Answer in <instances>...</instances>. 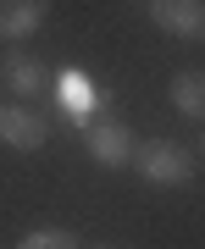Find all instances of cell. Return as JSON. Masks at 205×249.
<instances>
[{"label":"cell","instance_id":"obj_3","mask_svg":"<svg viewBox=\"0 0 205 249\" xmlns=\"http://www.w3.org/2000/svg\"><path fill=\"white\" fill-rule=\"evenodd\" d=\"M83 150L100 166H133V133L122 122H89L83 127Z\"/></svg>","mask_w":205,"mask_h":249},{"label":"cell","instance_id":"obj_4","mask_svg":"<svg viewBox=\"0 0 205 249\" xmlns=\"http://www.w3.org/2000/svg\"><path fill=\"white\" fill-rule=\"evenodd\" d=\"M45 139H50V122H45V116H34V111H22V106H0V144L34 155V150H45Z\"/></svg>","mask_w":205,"mask_h":249},{"label":"cell","instance_id":"obj_6","mask_svg":"<svg viewBox=\"0 0 205 249\" xmlns=\"http://www.w3.org/2000/svg\"><path fill=\"white\" fill-rule=\"evenodd\" d=\"M56 94H61V106L72 111L67 122H83V127H89V111H94V89H89V78H83L78 67H67V72H61V83H56Z\"/></svg>","mask_w":205,"mask_h":249},{"label":"cell","instance_id":"obj_11","mask_svg":"<svg viewBox=\"0 0 205 249\" xmlns=\"http://www.w3.org/2000/svg\"><path fill=\"white\" fill-rule=\"evenodd\" d=\"M100 249H116V244H100Z\"/></svg>","mask_w":205,"mask_h":249},{"label":"cell","instance_id":"obj_9","mask_svg":"<svg viewBox=\"0 0 205 249\" xmlns=\"http://www.w3.org/2000/svg\"><path fill=\"white\" fill-rule=\"evenodd\" d=\"M11 249H78V238H72L67 227H39V232H28V238H17Z\"/></svg>","mask_w":205,"mask_h":249},{"label":"cell","instance_id":"obj_8","mask_svg":"<svg viewBox=\"0 0 205 249\" xmlns=\"http://www.w3.org/2000/svg\"><path fill=\"white\" fill-rule=\"evenodd\" d=\"M0 72H6V83L17 94H34L39 83H45V67H39L34 55H22V50H6V67H0Z\"/></svg>","mask_w":205,"mask_h":249},{"label":"cell","instance_id":"obj_2","mask_svg":"<svg viewBox=\"0 0 205 249\" xmlns=\"http://www.w3.org/2000/svg\"><path fill=\"white\" fill-rule=\"evenodd\" d=\"M155 28H167L172 39H194L205 45V0H150Z\"/></svg>","mask_w":205,"mask_h":249},{"label":"cell","instance_id":"obj_10","mask_svg":"<svg viewBox=\"0 0 205 249\" xmlns=\"http://www.w3.org/2000/svg\"><path fill=\"white\" fill-rule=\"evenodd\" d=\"M200 155H205V139H200Z\"/></svg>","mask_w":205,"mask_h":249},{"label":"cell","instance_id":"obj_1","mask_svg":"<svg viewBox=\"0 0 205 249\" xmlns=\"http://www.w3.org/2000/svg\"><path fill=\"white\" fill-rule=\"evenodd\" d=\"M133 166H139V178L155 183V188H183L188 178H194V155H188L183 144H172V139L133 144Z\"/></svg>","mask_w":205,"mask_h":249},{"label":"cell","instance_id":"obj_7","mask_svg":"<svg viewBox=\"0 0 205 249\" xmlns=\"http://www.w3.org/2000/svg\"><path fill=\"white\" fill-rule=\"evenodd\" d=\"M167 94H172V111H178V116L205 122V72H178Z\"/></svg>","mask_w":205,"mask_h":249},{"label":"cell","instance_id":"obj_5","mask_svg":"<svg viewBox=\"0 0 205 249\" xmlns=\"http://www.w3.org/2000/svg\"><path fill=\"white\" fill-rule=\"evenodd\" d=\"M45 11H50V0H0V39H6V45H17V39L39 34Z\"/></svg>","mask_w":205,"mask_h":249}]
</instances>
